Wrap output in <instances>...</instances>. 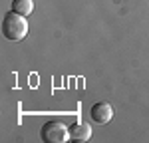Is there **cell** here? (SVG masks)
Segmentation results:
<instances>
[{
    "instance_id": "6da1fadb",
    "label": "cell",
    "mask_w": 149,
    "mask_h": 143,
    "mask_svg": "<svg viewBox=\"0 0 149 143\" xmlns=\"http://www.w3.org/2000/svg\"><path fill=\"white\" fill-rule=\"evenodd\" d=\"M2 34L10 42H20L24 36L28 34V22L24 20L22 14H16L12 10L2 18Z\"/></svg>"
},
{
    "instance_id": "7a4b0ae2",
    "label": "cell",
    "mask_w": 149,
    "mask_h": 143,
    "mask_svg": "<svg viewBox=\"0 0 149 143\" xmlns=\"http://www.w3.org/2000/svg\"><path fill=\"white\" fill-rule=\"evenodd\" d=\"M42 141L46 143H64L66 139H70V129L62 123V121H46L44 127L40 131Z\"/></svg>"
},
{
    "instance_id": "3957f363",
    "label": "cell",
    "mask_w": 149,
    "mask_h": 143,
    "mask_svg": "<svg viewBox=\"0 0 149 143\" xmlns=\"http://www.w3.org/2000/svg\"><path fill=\"white\" fill-rule=\"evenodd\" d=\"M90 115H92V119L95 121V123L103 125V123L111 121V117H113V107L109 106L107 101H97L95 106H92Z\"/></svg>"
},
{
    "instance_id": "277c9868",
    "label": "cell",
    "mask_w": 149,
    "mask_h": 143,
    "mask_svg": "<svg viewBox=\"0 0 149 143\" xmlns=\"http://www.w3.org/2000/svg\"><path fill=\"white\" fill-rule=\"evenodd\" d=\"M92 137V127L88 123H76L70 129V139H74L76 143H84Z\"/></svg>"
},
{
    "instance_id": "5b68a950",
    "label": "cell",
    "mask_w": 149,
    "mask_h": 143,
    "mask_svg": "<svg viewBox=\"0 0 149 143\" xmlns=\"http://www.w3.org/2000/svg\"><path fill=\"white\" fill-rule=\"evenodd\" d=\"M12 10L16 14H22V16H28L34 10V2L32 0H12Z\"/></svg>"
}]
</instances>
